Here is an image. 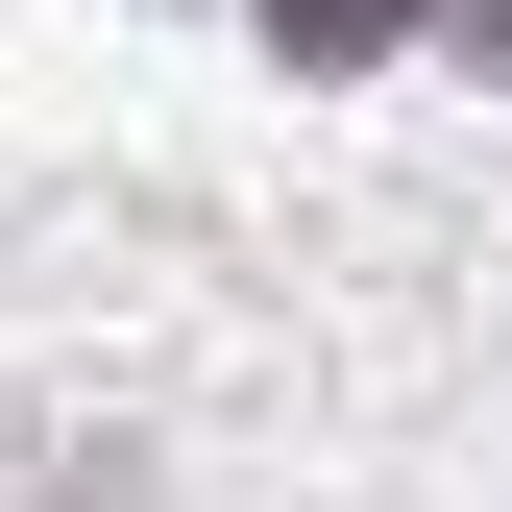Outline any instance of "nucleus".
<instances>
[{
    "instance_id": "nucleus-1",
    "label": "nucleus",
    "mask_w": 512,
    "mask_h": 512,
    "mask_svg": "<svg viewBox=\"0 0 512 512\" xmlns=\"http://www.w3.org/2000/svg\"><path fill=\"white\" fill-rule=\"evenodd\" d=\"M269 25H293V49H391L415 0H269Z\"/></svg>"
}]
</instances>
